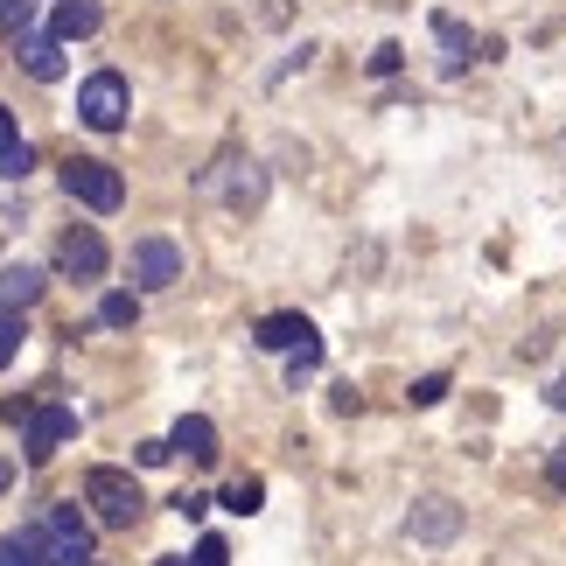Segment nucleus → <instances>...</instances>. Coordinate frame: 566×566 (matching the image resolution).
<instances>
[{
	"label": "nucleus",
	"instance_id": "nucleus-1",
	"mask_svg": "<svg viewBox=\"0 0 566 566\" xmlns=\"http://www.w3.org/2000/svg\"><path fill=\"white\" fill-rule=\"evenodd\" d=\"M84 504H92V517H98L105 532H134L140 511H147V496H140V483H134L126 469L98 462L92 475H84Z\"/></svg>",
	"mask_w": 566,
	"mask_h": 566
},
{
	"label": "nucleus",
	"instance_id": "nucleus-2",
	"mask_svg": "<svg viewBox=\"0 0 566 566\" xmlns=\"http://www.w3.org/2000/svg\"><path fill=\"white\" fill-rule=\"evenodd\" d=\"M63 196L84 210H98V217H113L126 203V182H119V168L113 161H92V155H71L63 161Z\"/></svg>",
	"mask_w": 566,
	"mask_h": 566
},
{
	"label": "nucleus",
	"instance_id": "nucleus-3",
	"mask_svg": "<svg viewBox=\"0 0 566 566\" xmlns=\"http://www.w3.org/2000/svg\"><path fill=\"white\" fill-rule=\"evenodd\" d=\"M126 105H134V98H126V77L119 71H92V77L77 84V119L92 126V134H119Z\"/></svg>",
	"mask_w": 566,
	"mask_h": 566
},
{
	"label": "nucleus",
	"instance_id": "nucleus-4",
	"mask_svg": "<svg viewBox=\"0 0 566 566\" xmlns=\"http://www.w3.org/2000/svg\"><path fill=\"white\" fill-rule=\"evenodd\" d=\"M42 538H50V559H56V566H92V525H84L77 504H50V517H42Z\"/></svg>",
	"mask_w": 566,
	"mask_h": 566
},
{
	"label": "nucleus",
	"instance_id": "nucleus-5",
	"mask_svg": "<svg viewBox=\"0 0 566 566\" xmlns=\"http://www.w3.org/2000/svg\"><path fill=\"white\" fill-rule=\"evenodd\" d=\"M454 532H462V504H448V496H420V504L406 511L412 546H454Z\"/></svg>",
	"mask_w": 566,
	"mask_h": 566
},
{
	"label": "nucleus",
	"instance_id": "nucleus-6",
	"mask_svg": "<svg viewBox=\"0 0 566 566\" xmlns=\"http://www.w3.org/2000/svg\"><path fill=\"white\" fill-rule=\"evenodd\" d=\"M176 280H182V252L168 245V238H140L134 245V287L161 294V287H176Z\"/></svg>",
	"mask_w": 566,
	"mask_h": 566
},
{
	"label": "nucleus",
	"instance_id": "nucleus-7",
	"mask_svg": "<svg viewBox=\"0 0 566 566\" xmlns=\"http://www.w3.org/2000/svg\"><path fill=\"white\" fill-rule=\"evenodd\" d=\"M56 266L71 273V280H105V266H113V252H105V238L92 224H77V231H63V245H56Z\"/></svg>",
	"mask_w": 566,
	"mask_h": 566
},
{
	"label": "nucleus",
	"instance_id": "nucleus-8",
	"mask_svg": "<svg viewBox=\"0 0 566 566\" xmlns=\"http://www.w3.org/2000/svg\"><path fill=\"white\" fill-rule=\"evenodd\" d=\"M77 433V412L71 406H35L29 412V433H21V448H29V462H50V454Z\"/></svg>",
	"mask_w": 566,
	"mask_h": 566
},
{
	"label": "nucleus",
	"instance_id": "nucleus-9",
	"mask_svg": "<svg viewBox=\"0 0 566 566\" xmlns=\"http://www.w3.org/2000/svg\"><path fill=\"white\" fill-rule=\"evenodd\" d=\"M42 266H29V259H14V266H0V315H29L42 301Z\"/></svg>",
	"mask_w": 566,
	"mask_h": 566
},
{
	"label": "nucleus",
	"instance_id": "nucleus-10",
	"mask_svg": "<svg viewBox=\"0 0 566 566\" xmlns=\"http://www.w3.org/2000/svg\"><path fill=\"white\" fill-rule=\"evenodd\" d=\"M252 343H259V350H308V343H315V322L308 315H266V322H259V329H252Z\"/></svg>",
	"mask_w": 566,
	"mask_h": 566
},
{
	"label": "nucleus",
	"instance_id": "nucleus-11",
	"mask_svg": "<svg viewBox=\"0 0 566 566\" xmlns=\"http://www.w3.org/2000/svg\"><path fill=\"white\" fill-rule=\"evenodd\" d=\"M35 168V147L21 140V126H14V113L0 105V182H21Z\"/></svg>",
	"mask_w": 566,
	"mask_h": 566
},
{
	"label": "nucleus",
	"instance_id": "nucleus-12",
	"mask_svg": "<svg viewBox=\"0 0 566 566\" xmlns=\"http://www.w3.org/2000/svg\"><path fill=\"white\" fill-rule=\"evenodd\" d=\"M168 441H176V454H189V462H217V427L203 420V412H182Z\"/></svg>",
	"mask_w": 566,
	"mask_h": 566
},
{
	"label": "nucleus",
	"instance_id": "nucleus-13",
	"mask_svg": "<svg viewBox=\"0 0 566 566\" xmlns=\"http://www.w3.org/2000/svg\"><path fill=\"white\" fill-rule=\"evenodd\" d=\"M0 566H56L50 559V538H42V525H21L0 538Z\"/></svg>",
	"mask_w": 566,
	"mask_h": 566
},
{
	"label": "nucleus",
	"instance_id": "nucleus-14",
	"mask_svg": "<svg viewBox=\"0 0 566 566\" xmlns=\"http://www.w3.org/2000/svg\"><path fill=\"white\" fill-rule=\"evenodd\" d=\"M21 63H29V77H63V42L56 35H21Z\"/></svg>",
	"mask_w": 566,
	"mask_h": 566
},
{
	"label": "nucleus",
	"instance_id": "nucleus-15",
	"mask_svg": "<svg viewBox=\"0 0 566 566\" xmlns=\"http://www.w3.org/2000/svg\"><path fill=\"white\" fill-rule=\"evenodd\" d=\"M224 203H231V210H259V203H266V176H259V161H238Z\"/></svg>",
	"mask_w": 566,
	"mask_h": 566
},
{
	"label": "nucleus",
	"instance_id": "nucleus-16",
	"mask_svg": "<svg viewBox=\"0 0 566 566\" xmlns=\"http://www.w3.org/2000/svg\"><path fill=\"white\" fill-rule=\"evenodd\" d=\"M98 29V0H63L56 8V42H77Z\"/></svg>",
	"mask_w": 566,
	"mask_h": 566
},
{
	"label": "nucleus",
	"instance_id": "nucleus-17",
	"mask_svg": "<svg viewBox=\"0 0 566 566\" xmlns=\"http://www.w3.org/2000/svg\"><path fill=\"white\" fill-rule=\"evenodd\" d=\"M98 322H105V329H134V322H140V301L134 294H105L98 301Z\"/></svg>",
	"mask_w": 566,
	"mask_h": 566
},
{
	"label": "nucleus",
	"instance_id": "nucleus-18",
	"mask_svg": "<svg viewBox=\"0 0 566 566\" xmlns=\"http://www.w3.org/2000/svg\"><path fill=\"white\" fill-rule=\"evenodd\" d=\"M259 504H266V483H259V475H245V483L224 490V511H238V517H252Z\"/></svg>",
	"mask_w": 566,
	"mask_h": 566
},
{
	"label": "nucleus",
	"instance_id": "nucleus-19",
	"mask_svg": "<svg viewBox=\"0 0 566 566\" xmlns=\"http://www.w3.org/2000/svg\"><path fill=\"white\" fill-rule=\"evenodd\" d=\"M29 21H35V0H0V29L8 35H29Z\"/></svg>",
	"mask_w": 566,
	"mask_h": 566
},
{
	"label": "nucleus",
	"instance_id": "nucleus-20",
	"mask_svg": "<svg viewBox=\"0 0 566 566\" xmlns=\"http://www.w3.org/2000/svg\"><path fill=\"white\" fill-rule=\"evenodd\" d=\"M406 399H412V406H441V399H448V378H441V371H427L420 385L406 391Z\"/></svg>",
	"mask_w": 566,
	"mask_h": 566
},
{
	"label": "nucleus",
	"instance_id": "nucleus-21",
	"mask_svg": "<svg viewBox=\"0 0 566 566\" xmlns=\"http://www.w3.org/2000/svg\"><path fill=\"white\" fill-rule=\"evenodd\" d=\"M14 350H21V322H14V315H0V371L14 364Z\"/></svg>",
	"mask_w": 566,
	"mask_h": 566
},
{
	"label": "nucleus",
	"instance_id": "nucleus-22",
	"mask_svg": "<svg viewBox=\"0 0 566 566\" xmlns=\"http://www.w3.org/2000/svg\"><path fill=\"white\" fill-rule=\"evenodd\" d=\"M433 29H441V42H448L454 56H469V29H462V21H448V14H441V21H433Z\"/></svg>",
	"mask_w": 566,
	"mask_h": 566
},
{
	"label": "nucleus",
	"instance_id": "nucleus-23",
	"mask_svg": "<svg viewBox=\"0 0 566 566\" xmlns=\"http://www.w3.org/2000/svg\"><path fill=\"white\" fill-rule=\"evenodd\" d=\"M196 566H231V553H224V538H203V546H196Z\"/></svg>",
	"mask_w": 566,
	"mask_h": 566
},
{
	"label": "nucleus",
	"instance_id": "nucleus-24",
	"mask_svg": "<svg viewBox=\"0 0 566 566\" xmlns=\"http://www.w3.org/2000/svg\"><path fill=\"white\" fill-rule=\"evenodd\" d=\"M399 56H406V50H399V42H385V50L371 56V71H378V77H391V71H399Z\"/></svg>",
	"mask_w": 566,
	"mask_h": 566
},
{
	"label": "nucleus",
	"instance_id": "nucleus-25",
	"mask_svg": "<svg viewBox=\"0 0 566 566\" xmlns=\"http://www.w3.org/2000/svg\"><path fill=\"white\" fill-rule=\"evenodd\" d=\"M14 224H21V217H14V203H0V238H8Z\"/></svg>",
	"mask_w": 566,
	"mask_h": 566
},
{
	"label": "nucleus",
	"instance_id": "nucleus-26",
	"mask_svg": "<svg viewBox=\"0 0 566 566\" xmlns=\"http://www.w3.org/2000/svg\"><path fill=\"white\" fill-rule=\"evenodd\" d=\"M553 406H559V412H566V371H559V378H553Z\"/></svg>",
	"mask_w": 566,
	"mask_h": 566
},
{
	"label": "nucleus",
	"instance_id": "nucleus-27",
	"mask_svg": "<svg viewBox=\"0 0 566 566\" xmlns=\"http://www.w3.org/2000/svg\"><path fill=\"white\" fill-rule=\"evenodd\" d=\"M161 566H182V559H161Z\"/></svg>",
	"mask_w": 566,
	"mask_h": 566
}]
</instances>
